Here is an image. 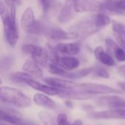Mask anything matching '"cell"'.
I'll use <instances>...</instances> for the list:
<instances>
[{
  "instance_id": "603a6c76",
  "label": "cell",
  "mask_w": 125,
  "mask_h": 125,
  "mask_svg": "<svg viewBox=\"0 0 125 125\" xmlns=\"http://www.w3.org/2000/svg\"><path fill=\"white\" fill-rule=\"evenodd\" d=\"M48 27L40 21H36L26 32L31 35H45Z\"/></svg>"
},
{
  "instance_id": "8992f818",
  "label": "cell",
  "mask_w": 125,
  "mask_h": 125,
  "mask_svg": "<svg viewBox=\"0 0 125 125\" xmlns=\"http://www.w3.org/2000/svg\"><path fill=\"white\" fill-rule=\"evenodd\" d=\"M96 103L98 106L109 110L125 108V99L117 95L103 94L97 99Z\"/></svg>"
},
{
  "instance_id": "9a60e30c",
  "label": "cell",
  "mask_w": 125,
  "mask_h": 125,
  "mask_svg": "<svg viewBox=\"0 0 125 125\" xmlns=\"http://www.w3.org/2000/svg\"><path fill=\"white\" fill-rule=\"evenodd\" d=\"M43 81L46 84L59 89L70 90V89H73L76 85V83H74L73 81L64 80V79H60V78H54V77L44 78Z\"/></svg>"
},
{
  "instance_id": "d4e9b609",
  "label": "cell",
  "mask_w": 125,
  "mask_h": 125,
  "mask_svg": "<svg viewBox=\"0 0 125 125\" xmlns=\"http://www.w3.org/2000/svg\"><path fill=\"white\" fill-rule=\"evenodd\" d=\"M32 77L33 76L26 72L16 71L10 74V80L17 83H23L26 85V83L33 78Z\"/></svg>"
},
{
  "instance_id": "4fadbf2b",
  "label": "cell",
  "mask_w": 125,
  "mask_h": 125,
  "mask_svg": "<svg viewBox=\"0 0 125 125\" xmlns=\"http://www.w3.org/2000/svg\"><path fill=\"white\" fill-rule=\"evenodd\" d=\"M56 49L59 53L69 56L77 55L81 51V45L78 43H59Z\"/></svg>"
},
{
  "instance_id": "74e56055",
  "label": "cell",
  "mask_w": 125,
  "mask_h": 125,
  "mask_svg": "<svg viewBox=\"0 0 125 125\" xmlns=\"http://www.w3.org/2000/svg\"><path fill=\"white\" fill-rule=\"evenodd\" d=\"M119 73L125 78V65L121 66L119 68Z\"/></svg>"
},
{
  "instance_id": "52a82bcc",
  "label": "cell",
  "mask_w": 125,
  "mask_h": 125,
  "mask_svg": "<svg viewBox=\"0 0 125 125\" xmlns=\"http://www.w3.org/2000/svg\"><path fill=\"white\" fill-rule=\"evenodd\" d=\"M74 7L78 13H99L104 10L103 3L98 0H78Z\"/></svg>"
},
{
  "instance_id": "d590c367",
  "label": "cell",
  "mask_w": 125,
  "mask_h": 125,
  "mask_svg": "<svg viewBox=\"0 0 125 125\" xmlns=\"http://www.w3.org/2000/svg\"><path fill=\"white\" fill-rule=\"evenodd\" d=\"M4 3L6 4L7 7H8V8L15 7L16 4L21 3V0H4Z\"/></svg>"
},
{
  "instance_id": "f546056e",
  "label": "cell",
  "mask_w": 125,
  "mask_h": 125,
  "mask_svg": "<svg viewBox=\"0 0 125 125\" xmlns=\"http://www.w3.org/2000/svg\"><path fill=\"white\" fill-rule=\"evenodd\" d=\"M112 29L116 36L125 38V24L118 22L116 21H112Z\"/></svg>"
},
{
  "instance_id": "6da1fadb",
  "label": "cell",
  "mask_w": 125,
  "mask_h": 125,
  "mask_svg": "<svg viewBox=\"0 0 125 125\" xmlns=\"http://www.w3.org/2000/svg\"><path fill=\"white\" fill-rule=\"evenodd\" d=\"M15 12V7L8 8L4 13L1 15L6 41L12 48L16 46L19 40V30L16 23Z\"/></svg>"
},
{
  "instance_id": "e575fe53",
  "label": "cell",
  "mask_w": 125,
  "mask_h": 125,
  "mask_svg": "<svg viewBox=\"0 0 125 125\" xmlns=\"http://www.w3.org/2000/svg\"><path fill=\"white\" fill-rule=\"evenodd\" d=\"M12 60L11 58L6 57L5 58L2 59L1 60V71H6V70L10 69V67L12 65V60Z\"/></svg>"
},
{
  "instance_id": "2e32d148",
  "label": "cell",
  "mask_w": 125,
  "mask_h": 125,
  "mask_svg": "<svg viewBox=\"0 0 125 125\" xmlns=\"http://www.w3.org/2000/svg\"><path fill=\"white\" fill-rule=\"evenodd\" d=\"M22 69L26 73H29L31 76L37 78L43 77V72L40 65L32 58L27 59L22 66Z\"/></svg>"
},
{
  "instance_id": "d6986e66",
  "label": "cell",
  "mask_w": 125,
  "mask_h": 125,
  "mask_svg": "<svg viewBox=\"0 0 125 125\" xmlns=\"http://www.w3.org/2000/svg\"><path fill=\"white\" fill-rule=\"evenodd\" d=\"M94 54L96 59L104 66H114L115 65V61L112 56L106 52L102 46H97L94 51Z\"/></svg>"
},
{
  "instance_id": "836d02e7",
  "label": "cell",
  "mask_w": 125,
  "mask_h": 125,
  "mask_svg": "<svg viewBox=\"0 0 125 125\" xmlns=\"http://www.w3.org/2000/svg\"><path fill=\"white\" fill-rule=\"evenodd\" d=\"M105 42H106V46H107V48H108V51L114 55V52L115 49L119 46L117 43L116 41H114L113 39L110 38H107Z\"/></svg>"
},
{
  "instance_id": "7402d4cb",
  "label": "cell",
  "mask_w": 125,
  "mask_h": 125,
  "mask_svg": "<svg viewBox=\"0 0 125 125\" xmlns=\"http://www.w3.org/2000/svg\"><path fill=\"white\" fill-rule=\"evenodd\" d=\"M94 68H86V69H82L79 70H76L75 71H68L66 76L64 77L65 78H68L70 80H77V79H81L83 78L90 74L92 73Z\"/></svg>"
},
{
  "instance_id": "3957f363",
  "label": "cell",
  "mask_w": 125,
  "mask_h": 125,
  "mask_svg": "<svg viewBox=\"0 0 125 125\" xmlns=\"http://www.w3.org/2000/svg\"><path fill=\"white\" fill-rule=\"evenodd\" d=\"M73 89H77L90 94H121L122 91L114 88L112 87L97 83H76Z\"/></svg>"
},
{
  "instance_id": "484cf974",
  "label": "cell",
  "mask_w": 125,
  "mask_h": 125,
  "mask_svg": "<svg viewBox=\"0 0 125 125\" xmlns=\"http://www.w3.org/2000/svg\"><path fill=\"white\" fill-rule=\"evenodd\" d=\"M48 69L51 74L54 75H58L62 77H64L68 72V71L66 70L63 66H62L59 63H52V62H51L48 65Z\"/></svg>"
},
{
  "instance_id": "4dcf8cb0",
  "label": "cell",
  "mask_w": 125,
  "mask_h": 125,
  "mask_svg": "<svg viewBox=\"0 0 125 125\" xmlns=\"http://www.w3.org/2000/svg\"><path fill=\"white\" fill-rule=\"evenodd\" d=\"M94 76L104 78V79H108L110 77V74L107 69H105L103 67H94L92 73Z\"/></svg>"
},
{
  "instance_id": "ab89813d",
  "label": "cell",
  "mask_w": 125,
  "mask_h": 125,
  "mask_svg": "<svg viewBox=\"0 0 125 125\" xmlns=\"http://www.w3.org/2000/svg\"><path fill=\"white\" fill-rule=\"evenodd\" d=\"M118 85L119 87L122 90L125 91V82H120V83H118Z\"/></svg>"
},
{
  "instance_id": "83f0119b",
  "label": "cell",
  "mask_w": 125,
  "mask_h": 125,
  "mask_svg": "<svg viewBox=\"0 0 125 125\" xmlns=\"http://www.w3.org/2000/svg\"><path fill=\"white\" fill-rule=\"evenodd\" d=\"M45 48L47 49L48 54V57H49V60L52 63H59V60H60V56H59V52L57 51V49H56V47H53L51 45H50L49 43L46 44Z\"/></svg>"
},
{
  "instance_id": "7bdbcfd3",
  "label": "cell",
  "mask_w": 125,
  "mask_h": 125,
  "mask_svg": "<svg viewBox=\"0 0 125 125\" xmlns=\"http://www.w3.org/2000/svg\"><path fill=\"white\" fill-rule=\"evenodd\" d=\"M1 125H2V124H1Z\"/></svg>"
},
{
  "instance_id": "4316f807",
  "label": "cell",
  "mask_w": 125,
  "mask_h": 125,
  "mask_svg": "<svg viewBox=\"0 0 125 125\" xmlns=\"http://www.w3.org/2000/svg\"><path fill=\"white\" fill-rule=\"evenodd\" d=\"M38 118L44 125H59L53 116L46 111H41L38 113Z\"/></svg>"
},
{
  "instance_id": "277c9868",
  "label": "cell",
  "mask_w": 125,
  "mask_h": 125,
  "mask_svg": "<svg viewBox=\"0 0 125 125\" xmlns=\"http://www.w3.org/2000/svg\"><path fill=\"white\" fill-rule=\"evenodd\" d=\"M22 52L26 55H29L40 66H46L49 60L46 48L33 43H26L22 46Z\"/></svg>"
},
{
  "instance_id": "cb8c5ba5",
  "label": "cell",
  "mask_w": 125,
  "mask_h": 125,
  "mask_svg": "<svg viewBox=\"0 0 125 125\" xmlns=\"http://www.w3.org/2000/svg\"><path fill=\"white\" fill-rule=\"evenodd\" d=\"M93 21H94V24H96V26L100 29L101 28H103L105 27L108 26L112 22L110 17L107 14L102 13V12L97 13V14L94 16V18Z\"/></svg>"
},
{
  "instance_id": "e0dca14e",
  "label": "cell",
  "mask_w": 125,
  "mask_h": 125,
  "mask_svg": "<svg viewBox=\"0 0 125 125\" xmlns=\"http://www.w3.org/2000/svg\"><path fill=\"white\" fill-rule=\"evenodd\" d=\"M75 7L74 4L70 1H66L65 4L62 7L58 15L57 21L60 24H66L70 21L74 16Z\"/></svg>"
},
{
  "instance_id": "ac0fdd59",
  "label": "cell",
  "mask_w": 125,
  "mask_h": 125,
  "mask_svg": "<svg viewBox=\"0 0 125 125\" xmlns=\"http://www.w3.org/2000/svg\"><path fill=\"white\" fill-rule=\"evenodd\" d=\"M33 101L38 106L42 107L45 109L56 110L57 108L56 103L53 99H51V98H49L48 97L42 94L37 93V94H34Z\"/></svg>"
},
{
  "instance_id": "7c38bea8",
  "label": "cell",
  "mask_w": 125,
  "mask_h": 125,
  "mask_svg": "<svg viewBox=\"0 0 125 125\" xmlns=\"http://www.w3.org/2000/svg\"><path fill=\"white\" fill-rule=\"evenodd\" d=\"M59 97L62 98H65L67 99H77V100H85L93 98L94 95L90 94L77 89H61V92Z\"/></svg>"
},
{
  "instance_id": "8d00e7d4",
  "label": "cell",
  "mask_w": 125,
  "mask_h": 125,
  "mask_svg": "<svg viewBox=\"0 0 125 125\" xmlns=\"http://www.w3.org/2000/svg\"><path fill=\"white\" fill-rule=\"evenodd\" d=\"M116 40H117V42L119 43V44L120 45V46H122L123 49H125V38L116 36Z\"/></svg>"
},
{
  "instance_id": "b9f144b4",
  "label": "cell",
  "mask_w": 125,
  "mask_h": 125,
  "mask_svg": "<svg viewBox=\"0 0 125 125\" xmlns=\"http://www.w3.org/2000/svg\"><path fill=\"white\" fill-rule=\"evenodd\" d=\"M77 1H78V0H66V1H70V2H72V3H73V4H75Z\"/></svg>"
},
{
  "instance_id": "d6a6232c",
  "label": "cell",
  "mask_w": 125,
  "mask_h": 125,
  "mask_svg": "<svg viewBox=\"0 0 125 125\" xmlns=\"http://www.w3.org/2000/svg\"><path fill=\"white\" fill-rule=\"evenodd\" d=\"M114 55L115 56L116 59L119 62H125V49L122 46H118L114 52Z\"/></svg>"
},
{
  "instance_id": "5bb4252c",
  "label": "cell",
  "mask_w": 125,
  "mask_h": 125,
  "mask_svg": "<svg viewBox=\"0 0 125 125\" xmlns=\"http://www.w3.org/2000/svg\"><path fill=\"white\" fill-rule=\"evenodd\" d=\"M0 120L9 122L10 124L17 125H23L25 120H23L21 115L15 111H7V109L1 108Z\"/></svg>"
},
{
  "instance_id": "8fae6325",
  "label": "cell",
  "mask_w": 125,
  "mask_h": 125,
  "mask_svg": "<svg viewBox=\"0 0 125 125\" xmlns=\"http://www.w3.org/2000/svg\"><path fill=\"white\" fill-rule=\"evenodd\" d=\"M26 85L37 91L43 92L50 96H59L61 92V89L52 87L48 84H42L38 81H36L33 78L29 80L26 83Z\"/></svg>"
},
{
  "instance_id": "ba28073f",
  "label": "cell",
  "mask_w": 125,
  "mask_h": 125,
  "mask_svg": "<svg viewBox=\"0 0 125 125\" xmlns=\"http://www.w3.org/2000/svg\"><path fill=\"white\" fill-rule=\"evenodd\" d=\"M87 117L92 119H125V108L111 109L89 113Z\"/></svg>"
},
{
  "instance_id": "7a4b0ae2",
  "label": "cell",
  "mask_w": 125,
  "mask_h": 125,
  "mask_svg": "<svg viewBox=\"0 0 125 125\" xmlns=\"http://www.w3.org/2000/svg\"><path fill=\"white\" fill-rule=\"evenodd\" d=\"M0 99L1 102L11 104L21 108H27L31 104L30 98L22 91L7 86L1 87Z\"/></svg>"
},
{
  "instance_id": "ffe728a7",
  "label": "cell",
  "mask_w": 125,
  "mask_h": 125,
  "mask_svg": "<svg viewBox=\"0 0 125 125\" xmlns=\"http://www.w3.org/2000/svg\"><path fill=\"white\" fill-rule=\"evenodd\" d=\"M36 21L33 9L31 7H28L23 12L21 17V27L26 31L30 27H31L34 23Z\"/></svg>"
},
{
  "instance_id": "44dd1931",
  "label": "cell",
  "mask_w": 125,
  "mask_h": 125,
  "mask_svg": "<svg viewBox=\"0 0 125 125\" xmlns=\"http://www.w3.org/2000/svg\"><path fill=\"white\" fill-rule=\"evenodd\" d=\"M59 63L67 71H73L80 66V61L78 58L69 55L61 57Z\"/></svg>"
},
{
  "instance_id": "f1b7e54d",
  "label": "cell",
  "mask_w": 125,
  "mask_h": 125,
  "mask_svg": "<svg viewBox=\"0 0 125 125\" xmlns=\"http://www.w3.org/2000/svg\"><path fill=\"white\" fill-rule=\"evenodd\" d=\"M57 123L59 125H83V121L78 119L75 120L73 122H70V121L68 120L67 116L64 113H60L58 116H57Z\"/></svg>"
},
{
  "instance_id": "f35d334b",
  "label": "cell",
  "mask_w": 125,
  "mask_h": 125,
  "mask_svg": "<svg viewBox=\"0 0 125 125\" xmlns=\"http://www.w3.org/2000/svg\"><path fill=\"white\" fill-rule=\"evenodd\" d=\"M64 103H65V105H66L67 108H73V102L70 101V99H67V100H66Z\"/></svg>"
},
{
  "instance_id": "60d3db41",
  "label": "cell",
  "mask_w": 125,
  "mask_h": 125,
  "mask_svg": "<svg viewBox=\"0 0 125 125\" xmlns=\"http://www.w3.org/2000/svg\"><path fill=\"white\" fill-rule=\"evenodd\" d=\"M23 125H39L37 123H34L33 122H30V121H25Z\"/></svg>"
},
{
  "instance_id": "9c48e42d",
  "label": "cell",
  "mask_w": 125,
  "mask_h": 125,
  "mask_svg": "<svg viewBox=\"0 0 125 125\" xmlns=\"http://www.w3.org/2000/svg\"><path fill=\"white\" fill-rule=\"evenodd\" d=\"M46 38L56 41H66V40H74L77 39V36L75 33L71 31H65L59 27H48L45 35Z\"/></svg>"
},
{
  "instance_id": "5b68a950",
  "label": "cell",
  "mask_w": 125,
  "mask_h": 125,
  "mask_svg": "<svg viewBox=\"0 0 125 125\" xmlns=\"http://www.w3.org/2000/svg\"><path fill=\"white\" fill-rule=\"evenodd\" d=\"M100 29L96 26L94 21H81L71 27L70 31L75 33L78 38H86L98 32Z\"/></svg>"
},
{
  "instance_id": "30bf717a",
  "label": "cell",
  "mask_w": 125,
  "mask_h": 125,
  "mask_svg": "<svg viewBox=\"0 0 125 125\" xmlns=\"http://www.w3.org/2000/svg\"><path fill=\"white\" fill-rule=\"evenodd\" d=\"M103 9L115 15H125V0H103Z\"/></svg>"
},
{
  "instance_id": "1f68e13d",
  "label": "cell",
  "mask_w": 125,
  "mask_h": 125,
  "mask_svg": "<svg viewBox=\"0 0 125 125\" xmlns=\"http://www.w3.org/2000/svg\"><path fill=\"white\" fill-rule=\"evenodd\" d=\"M40 7L44 13H48L52 7L53 0H37Z\"/></svg>"
}]
</instances>
